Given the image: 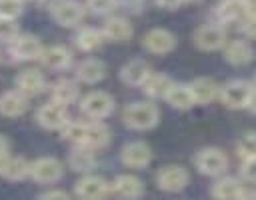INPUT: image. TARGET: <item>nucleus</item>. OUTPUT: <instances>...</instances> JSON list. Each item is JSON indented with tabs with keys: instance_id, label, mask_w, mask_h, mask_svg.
I'll return each instance as SVG.
<instances>
[{
	"instance_id": "nucleus-1",
	"label": "nucleus",
	"mask_w": 256,
	"mask_h": 200,
	"mask_svg": "<svg viewBox=\"0 0 256 200\" xmlns=\"http://www.w3.org/2000/svg\"><path fill=\"white\" fill-rule=\"evenodd\" d=\"M158 118H160L158 106L152 102H132L122 112L124 124L132 130H138V132L154 128L158 124Z\"/></svg>"
},
{
	"instance_id": "nucleus-2",
	"label": "nucleus",
	"mask_w": 256,
	"mask_h": 200,
	"mask_svg": "<svg viewBox=\"0 0 256 200\" xmlns=\"http://www.w3.org/2000/svg\"><path fill=\"white\" fill-rule=\"evenodd\" d=\"M218 98L230 110H242V108H250L252 110L254 86H252V82H246V80H230L228 84L220 86Z\"/></svg>"
},
{
	"instance_id": "nucleus-3",
	"label": "nucleus",
	"mask_w": 256,
	"mask_h": 200,
	"mask_svg": "<svg viewBox=\"0 0 256 200\" xmlns=\"http://www.w3.org/2000/svg\"><path fill=\"white\" fill-rule=\"evenodd\" d=\"M194 166L200 174L218 178V176H224V172L228 168V156L220 148L208 146V148H202L194 156Z\"/></svg>"
},
{
	"instance_id": "nucleus-4",
	"label": "nucleus",
	"mask_w": 256,
	"mask_h": 200,
	"mask_svg": "<svg viewBox=\"0 0 256 200\" xmlns=\"http://www.w3.org/2000/svg\"><path fill=\"white\" fill-rule=\"evenodd\" d=\"M80 110L90 120H104L114 112V98L104 90H92L82 96Z\"/></svg>"
},
{
	"instance_id": "nucleus-5",
	"label": "nucleus",
	"mask_w": 256,
	"mask_h": 200,
	"mask_svg": "<svg viewBox=\"0 0 256 200\" xmlns=\"http://www.w3.org/2000/svg\"><path fill=\"white\" fill-rule=\"evenodd\" d=\"M74 194L78 200H106L110 196V182L96 174H84L76 180Z\"/></svg>"
},
{
	"instance_id": "nucleus-6",
	"label": "nucleus",
	"mask_w": 256,
	"mask_h": 200,
	"mask_svg": "<svg viewBox=\"0 0 256 200\" xmlns=\"http://www.w3.org/2000/svg\"><path fill=\"white\" fill-rule=\"evenodd\" d=\"M64 174V166L58 158L54 156H42L34 162H30V174L28 178H32L38 184H54L62 178Z\"/></svg>"
},
{
	"instance_id": "nucleus-7",
	"label": "nucleus",
	"mask_w": 256,
	"mask_h": 200,
	"mask_svg": "<svg viewBox=\"0 0 256 200\" xmlns=\"http://www.w3.org/2000/svg\"><path fill=\"white\" fill-rule=\"evenodd\" d=\"M190 182V174L180 164H166L156 174V184L164 192H180Z\"/></svg>"
},
{
	"instance_id": "nucleus-8",
	"label": "nucleus",
	"mask_w": 256,
	"mask_h": 200,
	"mask_svg": "<svg viewBox=\"0 0 256 200\" xmlns=\"http://www.w3.org/2000/svg\"><path fill=\"white\" fill-rule=\"evenodd\" d=\"M214 200H246L248 192L242 180L234 176H218L210 190Z\"/></svg>"
},
{
	"instance_id": "nucleus-9",
	"label": "nucleus",
	"mask_w": 256,
	"mask_h": 200,
	"mask_svg": "<svg viewBox=\"0 0 256 200\" xmlns=\"http://www.w3.org/2000/svg\"><path fill=\"white\" fill-rule=\"evenodd\" d=\"M50 12H52V18L64 28H72V26L80 24L84 18V8L76 0H56L52 4Z\"/></svg>"
},
{
	"instance_id": "nucleus-10",
	"label": "nucleus",
	"mask_w": 256,
	"mask_h": 200,
	"mask_svg": "<svg viewBox=\"0 0 256 200\" xmlns=\"http://www.w3.org/2000/svg\"><path fill=\"white\" fill-rule=\"evenodd\" d=\"M36 120L46 130H62L68 124L70 116H68V108L66 106H60L56 102H48V104H42L38 108Z\"/></svg>"
},
{
	"instance_id": "nucleus-11",
	"label": "nucleus",
	"mask_w": 256,
	"mask_h": 200,
	"mask_svg": "<svg viewBox=\"0 0 256 200\" xmlns=\"http://www.w3.org/2000/svg\"><path fill=\"white\" fill-rule=\"evenodd\" d=\"M194 42L204 52L220 50L226 44V30L218 24H204L194 32Z\"/></svg>"
},
{
	"instance_id": "nucleus-12",
	"label": "nucleus",
	"mask_w": 256,
	"mask_h": 200,
	"mask_svg": "<svg viewBox=\"0 0 256 200\" xmlns=\"http://www.w3.org/2000/svg\"><path fill=\"white\" fill-rule=\"evenodd\" d=\"M120 160L128 168H144L152 162V148L142 140L128 142L120 150Z\"/></svg>"
},
{
	"instance_id": "nucleus-13",
	"label": "nucleus",
	"mask_w": 256,
	"mask_h": 200,
	"mask_svg": "<svg viewBox=\"0 0 256 200\" xmlns=\"http://www.w3.org/2000/svg\"><path fill=\"white\" fill-rule=\"evenodd\" d=\"M110 194L118 200H138L144 194V184L134 174H120L110 182Z\"/></svg>"
},
{
	"instance_id": "nucleus-14",
	"label": "nucleus",
	"mask_w": 256,
	"mask_h": 200,
	"mask_svg": "<svg viewBox=\"0 0 256 200\" xmlns=\"http://www.w3.org/2000/svg\"><path fill=\"white\" fill-rule=\"evenodd\" d=\"M10 52L16 60L20 62H28L40 56L42 52V42L38 40V36L34 34H18L12 42H10Z\"/></svg>"
},
{
	"instance_id": "nucleus-15",
	"label": "nucleus",
	"mask_w": 256,
	"mask_h": 200,
	"mask_svg": "<svg viewBox=\"0 0 256 200\" xmlns=\"http://www.w3.org/2000/svg\"><path fill=\"white\" fill-rule=\"evenodd\" d=\"M144 48L152 54H168L174 50L176 46V38L170 30L166 28H152L144 34V40H142Z\"/></svg>"
},
{
	"instance_id": "nucleus-16",
	"label": "nucleus",
	"mask_w": 256,
	"mask_h": 200,
	"mask_svg": "<svg viewBox=\"0 0 256 200\" xmlns=\"http://www.w3.org/2000/svg\"><path fill=\"white\" fill-rule=\"evenodd\" d=\"M110 142V130L102 120H90L84 122V136H82V146L90 150H102Z\"/></svg>"
},
{
	"instance_id": "nucleus-17",
	"label": "nucleus",
	"mask_w": 256,
	"mask_h": 200,
	"mask_svg": "<svg viewBox=\"0 0 256 200\" xmlns=\"http://www.w3.org/2000/svg\"><path fill=\"white\" fill-rule=\"evenodd\" d=\"M16 90L20 94H24L26 98L30 96H38L46 90V78L40 70L34 68H26L16 76Z\"/></svg>"
},
{
	"instance_id": "nucleus-18",
	"label": "nucleus",
	"mask_w": 256,
	"mask_h": 200,
	"mask_svg": "<svg viewBox=\"0 0 256 200\" xmlns=\"http://www.w3.org/2000/svg\"><path fill=\"white\" fill-rule=\"evenodd\" d=\"M150 72H152V68H150V64L146 62V60H142V58H132V60H128L122 68H120V80L126 84V86H142L144 84V80L150 76Z\"/></svg>"
},
{
	"instance_id": "nucleus-19",
	"label": "nucleus",
	"mask_w": 256,
	"mask_h": 200,
	"mask_svg": "<svg viewBox=\"0 0 256 200\" xmlns=\"http://www.w3.org/2000/svg\"><path fill=\"white\" fill-rule=\"evenodd\" d=\"M250 12H252L250 0H222L216 6V16L220 22H240Z\"/></svg>"
},
{
	"instance_id": "nucleus-20",
	"label": "nucleus",
	"mask_w": 256,
	"mask_h": 200,
	"mask_svg": "<svg viewBox=\"0 0 256 200\" xmlns=\"http://www.w3.org/2000/svg\"><path fill=\"white\" fill-rule=\"evenodd\" d=\"M38 58L42 60V64L48 70H66L72 64V52L66 46H60V44L42 48Z\"/></svg>"
},
{
	"instance_id": "nucleus-21",
	"label": "nucleus",
	"mask_w": 256,
	"mask_h": 200,
	"mask_svg": "<svg viewBox=\"0 0 256 200\" xmlns=\"http://www.w3.org/2000/svg\"><path fill=\"white\" fill-rule=\"evenodd\" d=\"M190 92H192V98H194V104H208L212 100L218 98L220 94V84L208 76H200L196 78L194 82L188 84Z\"/></svg>"
},
{
	"instance_id": "nucleus-22",
	"label": "nucleus",
	"mask_w": 256,
	"mask_h": 200,
	"mask_svg": "<svg viewBox=\"0 0 256 200\" xmlns=\"http://www.w3.org/2000/svg\"><path fill=\"white\" fill-rule=\"evenodd\" d=\"M28 110V98L18 90H8L0 94V114L6 118H18Z\"/></svg>"
},
{
	"instance_id": "nucleus-23",
	"label": "nucleus",
	"mask_w": 256,
	"mask_h": 200,
	"mask_svg": "<svg viewBox=\"0 0 256 200\" xmlns=\"http://www.w3.org/2000/svg\"><path fill=\"white\" fill-rule=\"evenodd\" d=\"M106 76V64L98 58H86L76 66V78L82 84H98Z\"/></svg>"
},
{
	"instance_id": "nucleus-24",
	"label": "nucleus",
	"mask_w": 256,
	"mask_h": 200,
	"mask_svg": "<svg viewBox=\"0 0 256 200\" xmlns=\"http://www.w3.org/2000/svg\"><path fill=\"white\" fill-rule=\"evenodd\" d=\"M98 158H96V152L86 148V146H74L68 154V166L70 170L74 172H80V174H90V170L96 166Z\"/></svg>"
},
{
	"instance_id": "nucleus-25",
	"label": "nucleus",
	"mask_w": 256,
	"mask_h": 200,
	"mask_svg": "<svg viewBox=\"0 0 256 200\" xmlns=\"http://www.w3.org/2000/svg\"><path fill=\"white\" fill-rule=\"evenodd\" d=\"M28 174H30V162L22 156H10L8 154L0 162V176H4L6 180L18 182V180L28 178Z\"/></svg>"
},
{
	"instance_id": "nucleus-26",
	"label": "nucleus",
	"mask_w": 256,
	"mask_h": 200,
	"mask_svg": "<svg viewBox=\"0 0 256 200\" xmlns=\"http://www.w3.org/2000/svg\"><path fill=\"white\" fill-rule=\"evenodd\" d=\"M50 94H52V102L60 104V106H66L76 102L78 96H80V88L74 80H68V78H62L58 82H54L50 86Z\"/></svg>"
},
{
	"instance_id": "nucleus-27",
	"label": "nucleus",
	"mask_w": 256,
	"mask_h": 200,
	"mask_svg": "<svg viewBox=\"0 0 256 200\" xmlns=\"http://www.w3.org/2000/svg\"><path fill=\"white\" fill-rule=\"evenodd\" d=\"M224 60L232 66H246L252 60V48L244 40H232L224 44Z\"/></svg>"
},
{
	"instance_id": "nucleus-28",
	"label": "nucleus",
	"mask_w": 256,
	"mask_h": 200,
	"mask_svg": "<svg viewBox=\"0 0 256 200\" xmlns=\"http://www.w3.org/2000/svg\"><path fill=\"white\" fill-rule=\"evenodd\" d=\"M104 34V40L112 42H126L132 38V26L126 18H108L104 28H100Z\"/></svg>"
},
{
	"instance_id": "nucleus-29",
	"label": "nucleus",
	"mask_w": 256,
	"mask_h": 200,
	"mask_svg": "<svg viewBox=\"0 0 256 200\" xmlns=\"http://www.w3.org/2000/svg\"><path fill=\"white\" fill-rule=\"evenodd\" d=\"M172 84H174V80H172L170 76L150 72V76L144 80V84H142L140 88L144 90V94H146V96H150V98L158 100V98H164V96H166V92L170 90V86H172Z\"/></svg>"
},
{
	"instance_id": "nucleus-30",
	"label": "nucleus",
	"mask_w": 256,
	"mask_h": 200,
	"mask_svg": "<svg viewBox=\"0 0 256 200\" xmlns=\"http://www.w3.org/2000/svg\"><path fill=\"white\" fill-rule=\"evenodd\" d=\"M164 100H166L172 108H176V110H188V108L194 106V98H192V92H190L188 84H178V82H174V84L170 86V90L166 92Z\"/></svg>"
},
{
	"instance_id": "nucleus-31",
	"label": "nucleus",
	"mask_w": 256,
	"mask_h": 200,
	"mask_svg": "<svg viewBox=\"0 0 256 200\" xmlns=\"http://www.w3.org/2000/svg\"><path fill=\"white\" fill-rule=\"evenodd\" d=\"M104 44V34L100 28H82L78 34H76V46L82 50V52H94L98 50L100 46Z\"/></svg>"
},
{
	"instance_id": "nucleus-32",
	"label": "nucleus",
	"mask_w": 256,
	"mask_h": 200,
	"mask_svg": "<svg viewBox=\"0 0 256 200\" xmlns=\"http://www.w3.org/2000/svg\"><path fill=\"white\" fill-rule=\"evenodd\" d=\"M22 14V0H0V18L16 20Z\"/></svg>"
},
{
	"instance_id": "nucleus-33",
	"label": "nucleus",
	"mask_w": 256,
	"mask_h": 200,
	"mask_svg": "<svg viewBox=\"0 0 256 200\" xmlns=\"http://www.w3.org/2000/svg\"><path fill=\"white\" fill-rule=\"evenodd\" d=\"M18 34H20V28H18L16 20L0 18V40L2 42H12Z\"/></svg>"
},
{
	"instance_id": "nucleus-34",
	"label": "nucleus",
	"mask_w": 256,
	"mask_h": 200,
	"mask_svg": "<svg viewBox=\"0 0 256 200\" xmlns=\"http://www.w3.org/2000/svg\"><path fill=\"white\" fill-rule=\"evenodd\" d=\"M238 154H240V160L254 156V134L252 132H248V134H244L240 138V142H238Z\"/></svg>"
},
{
	"instance_id": "nucleus-35",
	"label": "nucleus",
	"mask_w": 256,
	"mask_h": 200,
	"mask_svg": "<svg viewBox=\"0 0 256 200\" xmlns=\"http://www.w3.org/2000/svg\"><path fill=\"white\" fill-rule=\"evenodd\" d=\"M254 162H256L254 156L240 160V178H242V182H248V184L254 182Z\"/></svg>"
},
{
	"instance_id": "nucleus-36",
	"label": "nucleus",
	"mask_w": 256,
	"mask_h": 200,
	"mask_svg": "<svg viewBox=\"0 0 256 200\" xmlns=\"http://www.w3.org/2000/svg\"><path fill=\"white\" fill-rule=\"evenodd\" d=\"M88 6L96 14H106L116 6V0H88Z\"/></svg>"
},
{
	"instance_id": "nucleus-37",
	"label": "nucleus",
	"mask_w": 256,
	"mask_h": 200,
	"mask_svg": "<svg viewBox=\"0 0 256 200\" xmlns=\"http://www.w3.org/2000/svg\"><path fill=\"white\" fill-rule=\"evenodd\" d=\"M40 200H70V196H68V192H64V190H60V188H54V190L44 192V194L40 196Z\"/></svg>"
},
{
	"instance_id": "nucleus-38",
	"label": "nucleus",
	"mask_w": 256,
	"mask_h": 200,
	"mask_svg": "<svg viewBox=\"0 0 256 200\" xmlns=\"http://www.w3.org/2000/svg\"><path fill=\"white\" fill-rule=\"evenodd\" d=\"M156 4H158L160 8H166V10H174V8H178V6L182 4V0H156Z\"/></svg>"
},
{
	"instance_id": "nucleus-39",
	"label": "nucleus",
	"mask_w": 256,
	"mask_h": 200,
	"mask_svg": "<svg viewBox=\"0 0 256 200\" xmlns=\"http://www.w3.org/2000/svg\"><path fill=\"white\" fill-rule=\"evenodd\" d=\"M8 154H10V144H8L6 136H2V134H0V162H2Z\"/></svg>"
},
{
	"instance_id": "nucleus-40",
	"label": "nucleus",
	"mask_w": 256,
	"mask_h": 200,
	"mask_svg": "<svg viewBox=\"0 0 256 200\" xmlns=\"http://www.w3.org/2000/svg\"><path fill=\"white\" fill-rule=\"evenodd\" d=\"M182 2H198V0H182Z\"/></svg>"
},
{
	"instance_id": "nucleus-41",
	"label": "nucleus",
	"mask_w": 256,
	"mask_h": 200,
	"mask_svg": "<svg viewBox=\"0 0 256 200\" xmlns=\"http://www.w3.org/2000/svg\"><path fill=\"white\" fill-rule=\"evenodd\" d=\"M86 2H88V0H86Z\"/></svg>"
},
{
	"instance_id": "nucleus-42",
	"label": "nucleus",
	"mask_w": 256,
	"mask_h": 200,
	"mask_svg": "<svg viewBox=\"0 0 256 200\" xmlns=\"http://www.w3.org/2000/svg\"><path fill=\"white\" fill-rule=\"evenodd\" d=\"M22 2H24V0H22Z\"/></svg>"
}]
</instances>
